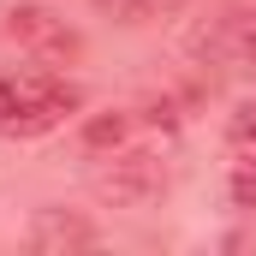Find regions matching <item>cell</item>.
<instances>
[{
  "label": "cell",
  "mask_w": 256,
  "mask_h": 256,
  "mask_svg": "<svg viewBox=\"0 0 256 256\" xmlns=\"http://www.w3.org/2000/svg\"><path fill=\"white\" fill-rule=\"evenodd\" d=\"M226 143H232V155H256V96L238 102V114L226 120Z\"/></svg>",
  "instance_id": "obj_4"
},
{
  "label": "cell",
  "mask_w": 256,
  "mask_h": 256,
  "mask_svg": "<svg viewBox=\"0 0 256 256\" xmlns=\"http://www.w3.org/2000/svg\"><path fill=\"white\" fill-rule=\"evenodd\" d=\"M179 6H191V0H120V18L126 24H155V18H173Z\"/></svg>",
  "instance_id": "obj_5"
},
{
  "label": "cell",
  "mask_w": 256,
  "mask_h": 256,
  "mask_svg": "<svg viewBox=\"0 0 256 256\" xmlns=\"http://www.w3.org/2000/svg\"><path fill=\"white\" fill-rule=\"evenodd\" d=\"M6 36L24 48V54H36L42 66H66L84 54V42H78V30L54 18V12H42V6H12L6 12Z\"/></svg>",
  "instance_id": "obj_2"
},
{
  "label": "cell",
  "mask_w": 256,
  "mask_h": 256,
  "mask_svg": "<svg viewBox=\"0 0 256 256\" xmlns=\"http://www.w3.org/2000/svg\"><path fill=\"white\" fill-rule=\"evenodd\" d=\"M84 108V96L54 72H0V137H48Z\"/></svg>",
  "instance_id": "obj_1"
},
{
  "label": "cell",
  "mask_w": 256,
  "mask_h": 256,
  "mask_svg": "<svg viewBox=\"0 0 256 256\" xmlns=\"http://www.w3.org/2000/svg\"><path fill=\"white\" fill-rule=\"evenodd\" d=\"M96 244V226L66 214V208H36L30 220V250H90Z\"/></svg>",
  "instance_id": "obj_3"
}]
</instances>
